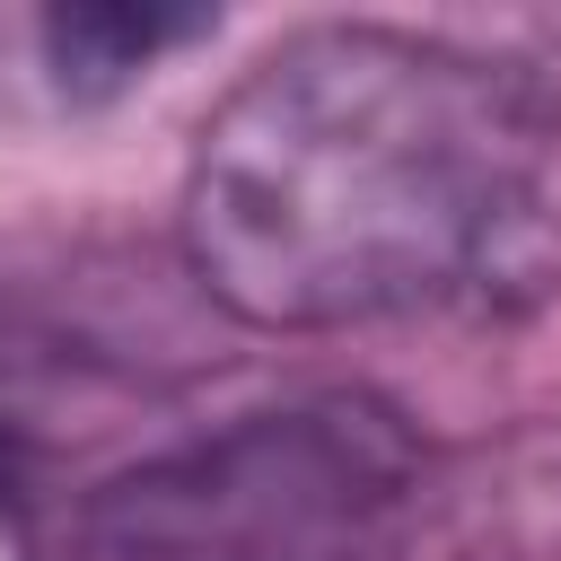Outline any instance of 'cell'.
<instances>
[{
    "instance_id": "6da1fadb",
    "label": "cell",
    "mask_w": 561,
    "mask_h": 561,
    "mask_svg": "<svg viewBox=\"0 0 561 561\" xmlns=\"http://www.w3.org/2000/svg\"><path fill=\"white\" fill-rule=\"evenodd\" d=\"M526 237L535 105L508 70L403 26L272 44L184 167V272L263 333L526 280Z\"/></svg>"
},
{
    "instance_id": "3957f363",
    "label": "cell",
    "mask_w": 561,
    "mask_h": 561,
    "mask_svg": "<svg viewBox=\"0 0 561 561\" xmlns=\"http://www.w3.org/2000/svg\"><path fill=\"white\" fill-rule=\"evenodd\" d=\"M167 359H184V324L149 272L0 254V430L88 386H149Z\"/></svg>"
},
{
    "instance_id": "7a4b0ae2",
    "label": "cell",
    "mask_w": 561,
    "mask_h": 561,
    "mask_svg": "<svg viewBox=\"0 0 561 561\" xmlns=\"http://www.w3.org/2000/svg\"><path fill=\"white\" fill-rule=\"evenodd\" d=\"M421 456L368 394L245 412L114 473L70 561H368L412 508Z\"/></svg>"
},
{
    "instance_id": "277c9868",
    "label": "cell",
    "mask_w": 561,
    "mask_h": 561,
    "mask_svg": "<svg viewBox=\"0 0 561 561\" xmlns=\"http://www.w3.org/2000/svg\"><path fill=\"white\" fill-rule=\"evenodd\" d=\"M202 26H210L202 9H53L35 35H44V61H53V88L61 96H114L167 44H184Z\"/></svg>"
}]
</instances>
